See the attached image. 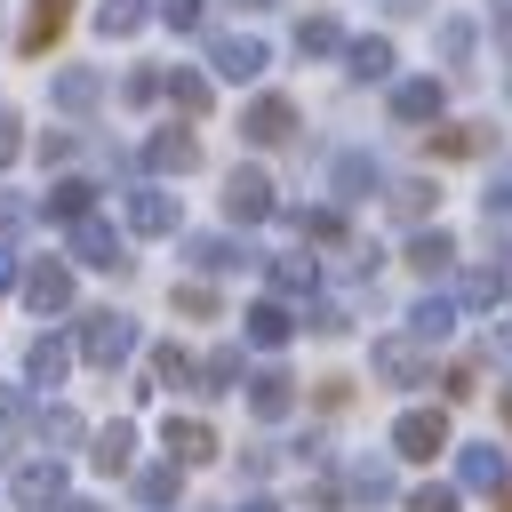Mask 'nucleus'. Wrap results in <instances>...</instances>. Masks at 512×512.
<instances>
[{
    "label": "nucleus",
    "mask_w": 512,
    "mask_h": 512,
    "mask_svg": "<svg viewBox=\"0 0 512 512\" xmlns=\"http://www.w3.org/2000/svg\"><path fill=\"white\" fill-rule=\"evenodd\" d=\"M72 344H80L88 368H120V360H136L144 328L128 312H112V304H88V312H72Z\"/></svg>",
    "instance_id": "nucleus-1"
},
{
    "label": "nucleus",
    "mask_w": 512,
    "mask_h": 512,
    "mask_svg": "<svg viewBox=\"0 0 512 512\" xmlns=\"http://www.w3.org/2000/svg\"><path fill=\"white\" fill-rule=\"evenodd\" d=\"M216 208H224V224H232V232H248V224H272V216H280V184H272L256 160H240V168H224V192H216Z\"/></svg>",
    "instance_id": "nucleus-2"
},
{
    "label": "nucleus",
    "mask_w": 512,
    "mask_h": 512,
    "mask_svg": "<svg viewBox=\"0 0 512 512\" xmlns=\"http://www.w3.org/2000/svg\"><path fill=\"white\" fill-rule=\"evenodd\" d=\"M384 112H392V128H440L448 120V80L440 72H400L392 88H384Z\"/></svg>",
    "instance_id": "nucleus-3"
},
{
    "label": "nucleus",
    "mask_w": 512,
    "mask_h": 512,
    "mask_svg": "<svg viewBox=\"0 0 512 512\" xmlns=\"http://www.w3.org/2000/svg\"><path fill=\"white\" fill-rule=\"evenodd\" d=\"M128 224H112V216H80V224H64V256L72 264H88V272H128L136 256H128Z\"/></svg>",
    "instance_id": "nucleus-4"
},
{
    "label": "nucleus",
    "mask_w": 512,
    "mask_h": 512,
    "mask_svg": "<svg viewBox=\"0 0 512 512\" xmlns=\"http://www.w3.org/2000/svg\"><path fill=\"white\" fill-rule=\"evenodd\" d=\"M368 376L392 384V392H416V384H432V344L408 336V328H392V336L368 344Z\"/></svg>",
    "instance_id": "nucleus-5"
},
{
    "label": "nucleus",
    "mask_w": 512,
    "mask_h": 512,
    "mask_svg": "<svg viewBox=\"0 0 512 512\" xmlns=\"http://www.w3.org/2000/svg\"><path fill=\"white\" fill-rule=\"evenodd\" d=\"M144 176H160V184H176V176H192L208 152H200V136H192V120H152L144 128Z\"/></svg>",
    "instance_id": "nucleus-6"
},
{
    "label": "nucleus",
    "mask_w": 512,
    "mask_h": 512,
    "mask_svg": "<svg viewBox=\"0 0 512 512\" xmlns=\"http://www.w3.org/2000/svg\"><path fill=\"white\" fill-rule=\"evenodd\" d=\"M72 496V472H64V456H48V448H32L16 472H8V504L16 512H56Z\"/></svg>",
    "instance_id": "nucleus-7"
},
{
    "label": "nucleus",
    "mask_w": 512,
    "mask_h": 512,
    "mask_svg": "<svg viewBox=\"0 0 512 512\" xmlns=\"http://www.w3.org/2000/svg\"><path fill=\"white\" fill-rule=\"evenodd\" d=\"M384 192H392V176H384V160H376V152H360V144L328 152V200L360 208V200H384Z\"/></svg>",
    "instance_id": "nucleus-8"
},
{
    "label": "nucleus",
    "mask_w": 512,
    "mask_h": 512,
    "mask_svg": "<svg viewBox=\"0 0 512 512\" xmlns=\"http://www.w3.org/2000/svg\"><path fill=\"white\" fill-rule=\"evenodd\" d=\"M120 224H128L136 240H168V232L184 224V208H176V192H168L160 176H136L128 200H120Z\"/></svg>",
    "instance_id": "nucleus-9"
},
{
    "label": "nucleus",
    "mask_w": 512,
    "mask_h": 512,
    "mask_svg": "<svg viewBox=\"0 0 512 512\" xmlns=\"http://www.w3.org/2000/svg\"><path fill=\"white\" fill-rule=\"evenodd\" d=\"M456 440H448V408L440 400H424V408H400L392 416V456H408V464H432V456H448Z\"/></svg>",
    "instance_id": "nucleus-10"
},
{
    "label": "nucleus",
    "mask_w": 512,
    "mask_h": 512,
    "mask_svg": "<svg viewBox=\"0 0 512 512\" xmlns=\"http://www.w3.org/2000/svg\"><path fill=\"white\" fill-rule=\"evenodd\" d=\"M296 128H304V112H296V96H280V88H256V96H248V112H240V136H248L256 152L296 144Z\"/></svg>",
    "instance_id": "nucleus-11"
},
{
    "label": "nucleus",
    "mask_w": 512,
    "mask_h": 512,
    "mask_svg": "<svg viewBox=\"0 0 512 512\" xmlns=\"http://www.w3.org/2000/svg\"><path fill=\"white\" fill-rule=\"evenodd\" d=\"M24 312L32 320H56V312H72V256H24Z\"/></svg>",
    "instance_id": "nucleus-12"
},
{
    "label": "nucleus",
    "mask_w": 512,
    "mask_h": 512,
    "mask_svg": "<svg viewBox=\"0 0 512 512\" xmlns=\"http://www.w3.org/2000/svg\"><path fill=\"white\" fill-rule=\"evenodd\" d=\"M200 64H208L216 80H232V88H256V80H264V64H272V48H264L256 32H216Z\"/></svg>",
    "instance_id": "nucleus-13"
},
{
    "label": "nucleus",
    "mask_w": 512,
    "mask_h": 512,
    "mask_svg": "<svg viewBox=\"0 0 512 512\" xmlns=\"http://www.w3.org/2000/svg\"><path fill=\"white\" fill-rule=\"evenodd\" d=\"M184 264L200 272V280H224V272H248L256 264V248L224 224V232H184Z\"/></svg>",
    "instance_id": "nucleus-14"
},
{
    "label": "nucleus",
    "mask_w": 512,
    "mask_h": 512,
    "mask_svg": "<svg viewBox=\"0 0 512 512\" xmlns=\"http://www.w3.org/2000/svg\"><path fill=\"white\" fill-rule=\"evenodd\" d=\"M88 440H96V424H88L80 408H64V400H40V408H32V448H48V456H88Z\"/></svg>",
    "instance_id": "nucleus-15"
},
{
    "label": "nucleus",
    "mask_w": 512,
    "mask_h": 512,
    "mask_svg": "<svg viewBox=\"0 0 512 512\" xmlns=\"http://www.w3.org/2000/svg\"><path fill=\"white\" fill-rule=\"evenodd\" d=\"M264 288L288 296V304H312V296H320V256H312L304 240L280 248V256H264Z\"/></svg>",
    "instance_id": "nucleus-16"
},
{
    "label": "nucleus",
    "mask_w": 512,
    "mask_h": 512,
    "mask_svg": "<svg viewBox=\"0 0 512 512\" xmlns=\"http://www.w3.org/2000/svg\"><path fill=\"white\" fill-rule=\"evenodd\" d=\"M248 416L256 424H280V416H296V368H280V360H264V368H248Z\"/></svg>",
    "instance_id": "nucleus-17"
},
{
    "label": "nucleus",
    "mask_w": 512,
    "mask_h": 512,
    "mask_svg": "<svg viewBox=\"0 0 512 512\" xmlns=\"http://www.w3.org/2000/svg\"><path fill=\"white\" fill-rule=\"evenodd\" d=\"M216 424L208 416H160V456H176L184 472H200V464H216Z\"/></svg>",
    "instance_id": "nucleus-18"
},
{
    "label": "nucleus",
    "mask_w": 512,
    "mask_h": 512,
    "mask_svg": "<svg viewBox=\"0 0 512 512\" xmlns=\"http://www.w3.org/2000/svg\"><path fill=\"white\" fill-rule=\"evenodd\" d=\"M456 488H472V496H504V488H512V456H504L496 440H464V448H456Z\"/></svg>",
    "instance_id": "nucleus-19"
},
{
    "label": "nucleus",
    "mask_w": 512,
    "mask_h": 512,
    "mask_svg": "<svg viewBox=\"0 0 512 512\" xmlns=\"http://www.w3.org/2000/svg\"><path fill=\"white\" fill-rule=\"evenodd\" d=\"M296 320H304V312H296L288 296H272V288H264V296H256V304L240 312V336H248L256 352H280V344L296 336Z\"/></svg>",
    "instance_id": "nucleus-20"
},
{
    "label": "nucleus",
    "mask_w": 512,
    "mask_h": 512,
    "mask_svg": "<svg viewBox=\"0 0 512 512\" xmlns=\"http://www.w3.org/2000/svg\"><path fill=\"white\" fill-rule=\"evenodd\" d=\"M72 360H80V344L56 336V328H40V336L24 344V384H32V392H56V384L72 376Z\"/></svg>",
    "instance_id": "nucleus-21"
},
{
    "label": "nucleus",
    "mask_w": 512,
    "mask_h": 512,
    "mask_svg": "<svg viewBox=\"0 0 512 512\" xmlns=\"http://www.w3.org/2000/svg\"><path fill=\"white\" fill-rule=\"evenodd\" d=\"M480 152H496L488 120H440V128H424V160H480Z\"/></svg>",
    "instance_id": "nucleus-22"
},
{
    "label": "nucleus",
    "mask_w": 512,
    "mask_h": 512,
    "mask_svg": "<svg viewBox=\"0 0 512 512\" xmlns=\"http://www.w3.org/2000/svg\"><path fill=\"white\" fill-rule=\"evenodd\" d=\"M128 496H136L144 512H176V504H184V464H176V456L136 464V472H128Z\"/></svg>",
    "instance_id": "nucleus-23"
},
{
    "label": "nucleus",
    "mask_w": 512,
    "mask_h": 512,
    "mask_svg": "<svg viewBox=\"0 0 512 512\" xmlns=\"http://www.w3.org/2000/svg\"><path fill=\"white\" fill-rule=\"evenodd\" d=\"M392 64H400V56H392L384 32H360V40L344 48V80H352V88H392V80H400Z\"/></svg>",
    "instance_id": "nucleus-24"
},
{
    "label": "nucleus",
    "mask_w": 512,
    "mask_h": 512,
    "mask_svg": "<svg viewBox=\"0 0 512 512\" xmlns=\"http://www.w3.org/2000/svg\"><path fill=\"white\" fill-rule=\"evenodd\" d=\"M48 96H56L64 120H88V112L104 104V64H64V72L48 80Z\"/></svg>",
    "instance_id": "nucleus-25"
},
{
    "label": "nucleus",
    "mask_w": 512,
    "mask_h": 512,
    "mask_svg": "<svg viewBox=\"0 0 512 512\" xmlns=\"http://www.w3.org/2000/svg\"><path fill=\"white\" fill-rule=\"evenodd\" d=\"M40 216H48V224H80V216H96V176L56 168V184L40 192Z\"/></svg>",
    "instance_id": "nucleus-26"
},
{
    "label": "nucleus",
    "mask_w": 512,
    "mask_h": 512,
    "mask_svg": "<svg viewBox=\"0 0 512 512\" xmlns=\"http://www.w3.org/2000/svg\"><path fill=\"white\" fill-rule=\"evenodd\" d=\"M456 320H464V304H456V288L440 296V288H416V304H408V336H424L432 352L456 336Z\"/></svg>",
    "instance_id": "nucleus-27"
},
{
    "label": "nucleus",
    "mask_w": 512,
    "mask_h": 512,
    "mask_svg": "<svg viewBox=\"0 0 512 512\" xmlns=\"http://www.w3.org/2000/svg\"><path fill=\"white\" fill-rule=\"evenodd\" d=\"M88 464H96L104 480L136 472V416H104V424H96V440H88Z\"/></svg>",
    "instance_id": "nucleus-28"
},
{
    "label": "nucleus",
    "mask_w": 512,
    "mask_h": 512,
    "mask_svg": "<svg viewBox=\"0 0 512 512\" xmlns=\"http://www.w3.org/2000/svg\"><path fill=\"white\" fill-rule=\"evenodd\" d=\"M344 496H352V504H368V512H376V504H392V496H400L392 456H376V448H368V456H344Z\"/></svg>",
    "instance_id": "nucleus-29"
},
{
    "label": "nucleus",
    "mask_w": 512,
    "mask_h": 512,
    "mask_svg": "<svg viewBox=\"0 0 512 512\" xmlns=\"http://www.w3.org/2000/svg\"><path fill=\"white\" fill-rule=\"evenodd\" d=\"M432 208H440V184H432L424 168H416V176H392V192H384V216H392V224L416 232V224H432Z\"/></svg>",
    "instance_id": "nucleus-30"
},
{
    "label": "nucleus",
    "mask_w": 512,
    "mask_h": 512,
    "mask_svg": "<svg viewBox=\"0 0 512 512\" xmlns=\"http://www.w3.org/2000/svg\"><path fill=\"white\" fill-rule=\"evenodd\" d=\"M400 264H408L416 280H448V272H456V240H448L440 224H416L408 248H400Z\"/></svg>",
    "instance_id": "nucleus-31"
},
{
    "label": "nucleus",
    "mask_w": 512,
    "mask_h": 512,
    "mask_svg": "<svg viewBox=\"0 0 512 512\" xmlns=\"http://www.w3.org/2000/svg\"><path fill=\"white\" fill-rule=\"evenodd\" d=\"M200 400H232V392H248V352L240 344H216V352H200V384H192Z\"/></svg>",
    "instance_id": "nucleus-32"
},
{
    "label": "nucleus",
    "mask_w": 512,
    "mask_h": 512,
    "mask_svg": "<svg viewBox=\"0 0 512 512\" xmlns=\"http://www.w3.org/2000/svg\"><path fill=\"white\" fill-rule=\"evenodd\" d=\"M168 104H176L184 120H208V104H216V72H208V64H168Z\"/></svg>",
    "instance_id": "nucleus-33"
},
{
    "label": "nucleus",
    "mask_w": 512,
    "mask_h": 512,
    "mask_svg": "<svg viewBox=\"0 0 512 512\" xmlns=\"http://www.w3.org/2000/svg\"><path fill=\"white\" fill-rule=\"evenodd\" d=\"M280 224H296V240H320V248H352L344 200H328V208H280Z\"/></svg>",
    "instance_id": "nucleus-34"
},
{
    "label": "nucleus",
    "mask_w": 512,
    "mask_h": 512,
    "mask_svg": "<svg viewBox=\"0 0 512 512\" xmlns=\"http://www.w3.org/2000/svg\"><path fill=\"white\" fill-rule=\"evenodd\" d=\"M504 296H512V272H504V264H464V272H456V304H464V312H496Z\"/></svg>",
    "instance_id": "nucleus-35"
},
{
    "label": "nucleus",
    "mask_w": 512,
    "mask_h": 512,
    "mask_svg": "<svg viewBox=\"0 0 512 512\" xmlns=\"http://www.w3.org/2000/svg\"><path fill=\"white\" fill-rule=\"evenodd\" d=\"M64 16H72V0H24V24H16V48H24V56H40V48H56V40H64Z\"/></svg>",
    "instance_id": "nucleus-36"
},
{
    "label": "nucleus",
    "mask_w": 512,
    "mask_h": 512,
    "mask_svg": "<svg viewBox=\"0 0 512 512\" xmlns=\"http://www.w3.org/2000/svg\"><path fill=\"white\" fill-rule=\"evenodd\" d=\"M352 48V32L328 16V8H312V16H296V56H312V64H328V56H344Z\"/></svg>",
    "instance_id": "nucleus-37"
},
{
    "label": "nucleus",
    "mask_w": 512,
    "mask_h": 512,
    "mask_svg": "<svg viewBox=\"0 0 512 512\" xmlns=\"http://www.w3.org/2000/svg\"><path fill=\"white\" fill-rule=\"evenodd\" d=\"M144 376H152L160 392H192V384H200V360H192L184 344H168V336H160V344L144 352Z\"/></svg>",
    "instance_id": "nucleus-38"
},
{
    "label": "nucleus",
    "mask_w": 512,
    "mask_h": 512,
    "mask_svg": "<svg viewBox=\"0 0 512 512\" xmlns=\"http://www.w3.org/2000/svg\"><path fill=\"white\" fill-rule=\"evenodd\" d=\"M160 16V0H96V40H136Z\"/></svg>",
    "instance_id": "nucleus-39"
},
{
    "label": "nucleus",
    "mask_w": 512,
    "mask_h": 512,
    "mask_svg": "<svg viewBox=\"0 0 512 512\" xmlns=\"http://www.w3.org/2000/svg\"><path fill=\"white\" fill-rule=\"evenodd\" d=\"M32 408H40V392L32 384H0V440L16 448V440H32Z\"/></svg>",
    "instance_id": "nucleus-40"
},
{
    "label": "nucleus",
    "mask_w": 512,
    "mask_h": 512,
    "mask_svg": "<svg viewBox=\"0 0 512 512\" xmlns=\"http://www.w3.org/2000/svg\"><path fill=\"white\" fill-rule=\"evenodd\" d=\"M472 48H480V24L472 16H440V64L448 72H472Z\"/></svg>",
    "instance_id": "nucleus-41"
},
{
    "label": "nucleus",
    "mask_w": 512,
    "mask_h": 512,
    "mask_svg": "<svg viewBox=\"0 0 512 512\" xmlns=\"http://www.w3.org/2000/svg\"><path fill=\"white\" fill-rule=\"evenodd\" d=\"M168 96V64H136L128 80H120V104H136V112H152Z\"/></svg>",
    "instance_id": "nucleus-42"
},
{
    "label": "nucleus",
    "mask_w": 512,
    "mask_h": 512,
    "mask_svg": "<svg viewBox=\"0 0 512 512\" xmlns=\"http://www.w3.org/2000/svg\"><path fill=\"white\" fill-rule=\"evenodd\" d=\"M400 512H464V488H456V480H416V488L400 496Z\"/></svg>",
    "instance_id": "nucleus-43"
},
{
    "label": "nucleus",
    "mask_w": 512,
    "mask_h": 512,
    "mask_svg": "<svg viewBox=\"0 0 512 512\" xmlns=\"http://www.w3.org/2000/svg\"><path fill=\"white\" fill-rule=\"evenodd\" d=\"M168 312H184V320H216L224 304H216L208 280H176V288H168Z\"/></svg>",
    "instance_id": "nucleus-44"
},
{
    "label": "nucleus",
    "mask_w": 512,
    "mask_h": 512,
    "mask_svg": "<svg viewBox=\"0 0 512 512\" xmlns=\"http://www.w3.org/2000/svg\"><path fill=\"white\" fill-rule=\"evenodd\" d=\"M480 376H488V352H464V360H448L440 392H448V400H472V392H480Z\"/></svg>",
    "instance_id": "nucleus-45"
},
{
    "label": "nucleus",
    "mask_w": 512,
    "mask_h": 512,
    "mask_svg": "<svg viewBox=\"0 0 512 512\" xmlns=\"http://www.w3.org/2000/svg\"><path fill=\"white\" fill-rule=\"evenodd\" d=\"M32 152H40V168H72V160H80V136H72V128H40Z\"/></svg>",
    "instance_id": "nucleus-46"
},
{
    "label": "nucleus",
    "mask_w": 512,
    "mask_h": 512,
    "mask_svg": "<svg viewBox=\"0 0 512 512\" xmlns=\"http://www.w3.org/2000/svg\"><path fill=\"white\" fill-rule=\"evenodd\" d=\"M304 328H312V336H344V328H352L344 296H312V304H304Z\"/></svg>",
    "instance_id": "nucleus-47"
},
{
    "label": "nucleus",
    "mask_w": 512,
    "mask_h": 512,
    "mask_svg": "<svg viewBox=\"0 0 512 512\" xmlns=\"http://www.w3.org/2000/svg\"><path fill=\"white\" fill-rule=\"evenodd\" d=\"M480 224L512 232V176H488V184H480Z\"/></svg>",
    "instance_id": "nucleus-48"
},
{
    "label": "nucleus",
    "mask_w": 512,
    "mask_h": 512,
    "mask_svg": "<svg viewBox=\"0 0 512 512\" xmlns=\"http://www.w3.org/2000/svg\"><path fill=\"white\" fill-rule=\"evenodd\" d=\"M160 24L168 32H200L208 24V0H160Z\"/></svg>",
    "instance_id": "nucleus-49"
},
{
    "label": "nucleus",
    "mask_w": 512,
    "mask_h": 512,
    "mask_svg": "<svg viewBox=\"0 0 512 512\" xmlns=\"http://www.w3.org/2000/svg\"><path fill=\"white\" fill-rule=\"evenodd\" d=\"M32 216H40V200H24V192H0V240H8V232H24Z\"/></svg>",
    "instance_id": "nucleus-50"
},
{
    "label": "nucleus",
    "mask_w": 512,
    "mask_h": 512,
    "mask_svg": "<svg viewBox=\"0 0 512 512\" xmlns=\"http://www.w3.org/2000/svg\"><path fill=\"white\" fill-rule=\"evenodd\" d=\"M24 144H32V136H24V120L0 104V168H16V160H24Z\"/></svg>",
    "instance_id": "nucleus-51"
},
{
    "label": "nucleus",
    "mask_w": 512,
    "mask_h": 512,
    "mask_svg": "<svg viewBox=\"0 0 512 512\" xmlns=\"http://www.w3.org/2000/svg\"><path fill=\"white\" fill-rule=\"evenodd\" d=\"M272 464H280L272 440H248V448H240V472H248V480H272Z\"/></svg>",
    "instance_id": "nucleus-52"
},
{
    "label": "nucleus",
    "mask_w": 512,
    "mask_h": 512,
    "mask_svg": "<svg viewBox=\"0 0 512 512\" xmlns=\"http://www.w3.org/2000/svg\"><path fill=\"white\" fill-rule=\"evenodd\" d=\"M304 504H312V512H336V504H344V472H336V480H312Z\"/></svg>",
    "instance_id": "nucleus-53"
},
{
    "label": "nucleus",
    "mask_w": 512,
    "mask_h": 512,
    "mask_svg": "<svg viewBox=\"0 0 512 512\" xmlns=\"http://www.w3.org/2000/svg\"><path fill=\"white\" fill-rule=\"evenodd\" d=\"M312 400H320V408H344V400H352V376H320Z\"/></svg>",
    "instance_id": "nucleus-54"
},
{
    "label": "nucleus",
    "mask_w": 512,
    "mask_h": 512,
    "mask_svg": "<svg viewBox=\"0 0 512 512\" xmlns=\"http://www.w3.org/2000/svg\"><path fill=\"white\" fill-rule=\"evenodd\" d=\"M0 288H24V256H16L8 240H0Z\"/></svg>",
    "instance_id": "nucleus-55"
},
{
    "label": "nucleus",
    "mask_w": 512,
    "mask_h": 512,
    "mask_svg": "<svg viewBox=\"0 0 512 512\" xmlns=\"http://www.w3.org/2000/svg\"><path fill=\"white\" fill-rule=\"evenodd\" d=\"M496 48H504V64H512V0H496Z\"/></svg>",
    "instance_id": "nucleus-56"
},
{
    "label": "nucleus",
    "mask_w": 512,
    "mask_h": 512,
    "mask_svg": "<svg viewBox=\"0 0 512 512\" xmlns=\"http://www.w3.org/2000/svg\"><path fill=\"white\" fill-rule=\"evenodd\" d=\"M224 512H280V496H264V488H256V496H240V504H224Z\"/></svg>",
    "instance_id": "nucleus-57"
},
{
    "label": "nucleus",
    "mask_w": 512,
    "mask_h": 512,
    "mask_svg": "<svg viewBox=\"0 0 512 512\" xmlns=\"http://www.w3.org/2000/svg\"><path fill=\"white\" fill-rule=\"evenodd\" d=\"M56 512H104V496H64Z\"/></svg>",
    "instance_id": "nucleus-58"
},
{
    "label": "nucleus",
    "mask_w": 512,
    "mask_h": 512,
    "mask_svg": "<svg viewBox=\"0 0 512 512\" xmlns=\"http://www.w3.org/2000/svg\"><path fill=\"white\" fill-rule=\"evenodd\" d=\"M384 8H392V16H424L432 0H384Z\"/></svg>",
    "instance_id": "nucleus-59"
},
{
    "label": "nucleus",
    "mask_w": 512,
    "mask_h": 512,
    "mask_svg": "<svg viewBox=\"0 0 512 512\" xmlns=\"http://www.w3.org/2000/svg\"><path fill=\"white\" fill-rule=\"evenodd\" d=\"M224 8H240V16H264V8H272V0H224Z\"/></svg>",
    "instance_id": "nucleus-60"
},
{
    "label": "nucleus",
    "mask_w": 512,
    "mask_h": 512,
    "mask_svg": "<svg viewBox=\"0 0 512 512\" xmlns=\"http://www.w3.org/2000/svg\"><path fill=\"white\" fill-rule=\"evenodd\" d=\"M496 416H504V432H512V384H504V392H496Z\"/></svg>",
    "instance_id": "nucleus-61"
},
{
    "label": "nucleus",
    "mask_w": 512,
    "mask_h": 512,
    "mask_svg": "<svg viewBox=\"0 0 512 512\" xmlns=\"http://www.w3.org/2000/svg\"><path fill=\"white\" fill-rule=\"evenodd\" d=\"M504 272H512V240H504Z\"/></svg>",
    "instance_id": "nucleus-62"
},
{
    "label": "nucleus",
    "mask_w": 512,
    "mask_h": 512,
    "mask_svg": "<svg viewBox=\"0 0 512 512\" xmlns=\"http://www.w3.org/2000/svg\"><path fill=\"white\" fill-rule=\"evenodd\" d=\"M504 512H512V488H504Z\"/></svg>",
    "instance_id": "nucleus-63"
},
{
    "label": "nucleus",
    "mask_w": 512,
    "mask_h": 512,
    "mask_svg": "<svg viewBox=\"0 0 512 512\" xmlns=\"http://www.w3.org/2000/svg\"><path fill=\"white\" fill-rule=\"evenodd\" d=\"M504 344H512V328H504Z\"/></svg>",
    "instance_id": "nucleus-64"
}]
</instances>
